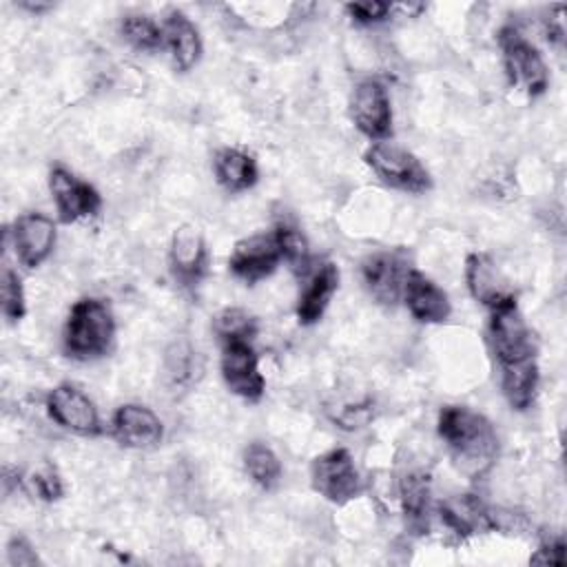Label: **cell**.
<instances>
[{"mask_svg": "<svg viewBox=\"0 0 567 567\" xmlns=\"http://www.w3.org/2000/svg\"><path fill=\"white\" fill-rule=\"evenodd\" d=\"M168 261H171V270H173L175 279L182 281L184 286H193L206 275L208 250H206L204 237L199 235V230L195 226L184 224V226L175 228V233L171 237Z\"/></svg>", "mask_w": 567, "mask_h": 567, "instance_id": "17", "label": "cell"}, {"mask_svg": "<svg viewBox=\"0 0 567 567\" xmlns=\"http://www.w3.org/2000/svg\"><path fill=\"white\" fill-rule=\"evenodd\" d=\"M410 270V255L403 248L374 250L361 261V279L365 290L372 299L390 308L403 297V286Z\"/></svg>", "mask_w": 567, "mask_h": 567, "instance_id": "7", "label": "cell"}, {"mask_svg": "<svg viewBox=\"0 0 567 567\" xmlns=\"http://www.w3.org/2000/svg\"><path fill=\"white\" fill-rule=\"evenodd\" d=\"M162 49L171 55L177 71H190L202 58V38L197 27L182 11H171L162 22Z\"/></svg>", "mask_w": 567, "mask_h": 567, "instance_id": "19", "label": "cell"}, {"mask_svg": "<svg viewBox=\"0 0 567 567\" xmlns=\"http://www.w3.org/2000/svg\"><path fill=\"white\" fill-rule=\"evenodd\" d=\"M115 339V319L111 308L95 297L75 301L69 310L62 346L71 359L91 361L104 357Z\"/></svg>", "mask_w": 567, "mask_h": 567, "instance_id": "2", "label": "cell"}, {"mask_svg": "<svg viewBox=\"0 0 567 567\" xmlns=\"http://www.w3.org/2000/svg\"><path fill=\"white\" fill-rule=\"evenodd\" d=\"M111 434L122 447L153 450L164 439V425L151 408L126 403L115 410L111 421Z\"/></svg>", "mask_w": 567, "mask_h": 567, "instance_id": "15", "label": "cell"}, {"mask_svg": "<svg viewBox=\"0 0 567 567\" xmlns=\"http://www.w3.org/2000/svg\"><path fill=\"white\" fill-rule=\"evenodd\" d=\"M401 505L403 514L414 529H425L432 512V489H430V476L423 472H412L401 478Z\"/></svg>", "mask_w": 567, "mask_h": 567, "instance_id": "23", "label": "cell"}, {"mask_svg": "<svg viewBox=\"0 0 567 567\" xmlns=\"http://www.w3.org/2000/svg\"><path fill=\"white\" fill-rule=\"evenodd\" d=\"M213 330L221 343L252 341L257 334V319L244 308H224L213 317Z\"/></svg>", "mask_w": 567, "mask_h": 567, "instance_id": "25", "label": "cell"}, {"mask_svg": "<svg viewBox=\"0 0 567 567\" xmlns=\"http://www.w3.org/2000/svg\"><path fill=\"white\" fill-rule=\"evenodd\" d=\"M565 538L556 536V538H545L538 549L529 556L532 565H565Z\"/></svg>", "mask_w": 567, "mask_h": 567, "instance_id": "31", "label": "cell"}, {"mask_svg": "<svg viewBox=\"0 0 567 567\" xmlns=\"http://www.w3.org/2000/svg\"><path fill=\"white\" fill-rule=\"evenodd\" d=\"M487 341L498 365L536 359V343L516 299L489 310Z\"/></svg>", "mask_w": 567, "mask_h": 567, "instance_id": "5", "label": "cell"}, {"mask_svg": "<svg viewBox=\"0 0 567 567\" xmlns=\"http://www.w3.org/2000/svg\"><path fill=\"white\" fill-rule=\"evenodd\" d=\"M436 514L443 523V527L454 534L458 540H465L476 534H485L494 527H498V514L489 509L478 496L474 494H461L445 498L439 503Z\"/></svg>", "mask_w": 567, "mask_h": 567, "instance_id": "14", "label": "cell"}, {"mask_svg": "<svg viewBox=\"0 0 567 567\" xmlns=\"http://www.w3.org/2000/svg\"><path fill=\"white\" fill-rule=\"evenodd\" d=\"M244 467L255 485L261 489H275L281 481V461L279 456L264 443L255 441L244 450Z\"/></svg>", "mask_w": 567, "mask_h": 567, "instance_id": "24", "label": "cell"}, {"mask_svg": "<svg viewBox=\"0 0 567 567\" xmlns=\"http://www.w3.org/2000/svg\"><path fill=\"white\" fill-rule=\"evenodd\" d=\"M49 190H51L58 217L64 224L95 217L102 208L100 193L91 184L78 179L73 173H69L62 166H55L49 173Z\"/></svg>", "mask_w": 567, "mask_h": 567, "instance_id": "12", "label": "cell"}, {"mask_svg": "<svg viewBox=\"0 0 567 567\" xmlns=\"http://www.w3.org/2000/svg\"><path fill=\"white\" fill-rule=\"evenodd\" d=\"M20 7L27 9V11H31V13H44V11L51 9L49 2H20Z\"/></svg>", "mask_w": 567, "mask_h": 567, "instance_id": "33", "label": "cell"}, {"mask_svg": "<svg viewBox=\"0 0 567 567\" xmlns=\"http://www.w3.org/2000/svg\"><path fill=\"white\" fill-rule=\"evenodd\" d=\"M275 237L281 250V259L297 272L306 275L310 268V246L297 226L281 224L275 228Z\"/></svg>", "mask_w": 567, "mask_h": 567, "instance_id": "27", "label": "cell"}, {"mask_svg": "<svg viewBox=\"0 0 567 567\" xmlns=\"http://www.w3.org/2000/svg\"><path fill=\"white\" fill-rule=\"evenodd\" d=\"M339 288V268L332 264V261H326L321 264L310 281L306 284L303 292L299 295V301H297V321L301 326H312L317 323L326 308L330 306L334 292Z\"/></svg>", "mask_w": 567, "mask_h": 567, "instance_id": "20", "label": "cell"}, {"mask_svg": "<svg viewBox=\"0 0 567 567\" xmlns=\"http://www.w3.org/2000/svg\"><path fill=\"white\" fill-rule=\"evenodd\" d=\"M372 173L390 188L421 195L432 188V175L421 159L403 146L392 142H374L363 153Z\"/></svg>", "mask_w": 567, "mask_h": 567, "instance_id": "3", "label": "cell"}, {"mask_svg": "<svg viewBox=\"0 0 567 567\" xmlns=\"http://www.w3.org/2000/svg\"><path fill=\"white\" fill-rule=\"evenodd\" d=\"M403 301L408 312L421 323H443L452 312L447 292L416 268H412L405 279Z\"/></svg>", "mask_w": 567, "mask_h": 567, "instance_id": "16", "label": "cell"}, {"mask_svg": "<svg viewBox=\"0 0 567 567\" xmlns=\"http://www.w3.org/2000/svg\"><path fill=\"white\" fill-rule=\"evenodd\" d=\"M213 171L219 186H224L228 193H244L252 188L259 179V168L255 157L235 146H226L215 153Z\"/></svg>", "mask_w": 567, "mask_h": 567, "instance_id": "21", "label": "cell"}, {"mask_svg": "<svg viewBox=\"0 0 567 567\" xmlns=\"http://www.w3.org/2000/svg\"><path fill=\"white\" fill-rule=\"evenodd\" d=\"M439 436L454 465L470 478L483 476L498 456V434L487 416L467 405H445L436 421Z\"/></svg>", "mask_w": 567, "mask_h": 567, "instance_id": "1", "label": "cell"}, {"mask_svg": "<svg viewBox=\"0 0 567 567\" xmlns=\"http://www.w3.org/2000/svg\"><path fill=\"white\" fill-rule=\"evenodd\" d=\"M498 47L509 84L529 97L543 95L549 86V73L540 51L516 27H503L498 31Z\"/></svg>", "mask_w": 567, "mask_h": 567, "instance_id": "4", "label": "cell"}, {"mask_svg": "<svg viewBox=\"0 0 567 567\" xmlns=\"http://www.w3.org/2000/svg\"><path fill=\"white\" fill-rule=\"evenodd\" d=\"M281 250L272 233H255L244 239H239L233 246V252L228 257V270L246 281V284H257L266 277H270L277 266L281 264Z\"/></svg>", "mask_w": 567, "mask_h": 567, "instance_id": "10", "label": "cell"}, {"mask_svg": "<svg viewBox=\"0 0 567 567\" xmlns=\"http://www.w3.org/2000/svg\"><path fill=\"white\" fill-rule=\"evenodd\" d=\"M465 284L470 295L483 303L487 310H494L503 303L516 299L514 290L507 286L496 264L485 252H472L465 259Z\"/></svg>", "mask_w": 567, "mask_h": 567, "instance_id": "18", "label": "cell"}, {"mask_svg": "<svg viewBox=\"0 0 567 567\" xmlns=\"http://www.w3.org/2000/svg\"><path fill=\"white\" fill-rule=\"evenodd\" d=\"M24 485H27L29 494H33L35 498H40L44 503L60 501L62 494H64L62 478H60V474L51 465H44L42 470H35L33 474H29L24 478Z\"/></svg>", "mask_w": 567, "mask_h": 567, "instance_id": "29", "label": "cell"}, {"mask_svg": "<svg viewBox=\"0 0 567 567\" xmlns=\"http://www.w3.org/2000/svg\"><path fill=\"white\" fill-rule=\"evenodd\" d=\"M221 377L228 390L246 401H259L266 392V379L259 370V354L250 341L221 343Z\"/></svg>", "mask_w": 567, "mask_h": 567, "instance_id": "9", "label": "cell"}, {"mask_svg": "<svg viewBox=\"0 0 567 567\" xmlns=\"http://www.w3.org/2000/svg\"><path fill=\"white\" fill-rule=\"evenodd\" d=\"M312 489L334 505H346L361 494V476L346 447L328 450L310 463Z\"/></svg>", "mask_w": 567, "mask_h": 567, "instance_id": "6", "label": "cell"}, {"mask_svg": "<svg viewBox=\"0 0 567 567\" xmlns=\"http://www.w3.org/2000/svg\"><path fill=\"white\" fill-rule=\"evenodd\" d=\"M501 368V390L512 410H527L538 390V363L536 359H525L516 363H503Z\"/></svg>", "mask_w": 567, "mask_h": 567, "instance_id": "22", "label": "cell"}, {"mask_svg": "<svg viewBox=\"0 0 567 567\" xmlns=\"http://www.w3.org/2000/svg\"><path fill=\"white\" fill-rule=\"evenodd\" d=\"M47 412L60 427L78 436H97L102 432L93 401L71 383H60L49 392Z\"/></svg>", "mask_w": 567, "mask_h": 567, "instance_id": "11", "label": "cell"}, {"mask_svg": "<svg viewBox=\"0 0 567 567\" xmlns=\"http://www.w3.org/2000/svg\"><path fill=\"white\" fill-rule=\"evenodd\" d=\"M7 560L11 567H31V565H38L40 558L33 549V545L22 538V536H13L7 545Z\"/></svg>", "mask_w": 567, "mask_h": 567, "instance_id": "32", "label": "cell"}, {"mask_svg": "<svg viewBox=\"0 0 567 567\" xmlns=\"http://www.w3.org/2000/svg\"><path fill=\"white\" fill-rule=\"evenodd\" d=\"M346 13L357 24H377V22H383L392 16V4L390 2H379V0L350 2V4H346Z\"/></svg>", "mask_w": 567, "mask_h": 567, "instance_id": "30", "label": "cell"}, {"mask_svg": "<svg viewBox=\"0 0 567 567\" xmlns=\"http://www.w3.org/2000/svg\"><path fill=\"white\" fill-rule=\"evenodd\" d=\"M122 38L137 51H157L162 49V24L148 16L131 13L120 22Z\"/></svg>", "mask_w": 567, "mask_h": 567, "instance_id": "26", "label": "cell"}, {"mask_svg": "<svg viewBox=\"0 0 567 567\" xmlns=\"http://www.w3.org/2000/svg\"><path fill=\"white\" fill-rule=\"evenodd\" d=\"M9 237H11L16 259L24 268H38L53 252L55 224L47 215L27 213L13 221Z\"/></svg>", "mask_w": 567, "mask_h": 567, "instance_id": "13", "label": "cell"}, {"mask_svg": "<svg viewBox=\"0 0 567 567\" xmlns=\"http://www.w3.org/2000/svg\"><path fill=\"white\" fill-rule=\"evenodd\" d=\"M0 299H2V315L7 321L16 323L24 317L27 312V301H24V288L18 277V272L11 266L2 268L0 277Z\"/></svg>", "mask_w": 567, "mask_h": 567, "instance_id": "28", "label": "cell"}, {"mask_svg": "<svg viewBox=\"0 0 567 567\" xmlns=\"http://www.w3.org/2000/svg\"><path fill=\"white\" fill-rule=\"evenodd\" d=\"M350 115L359 133L368 140L385 142L392 135V106L383 82L368 78L352 91Z\"/></svg>", "mask_w": 567, "mask_h": 567, "instance_id": "8", "label": "cell"}]
</instances>
